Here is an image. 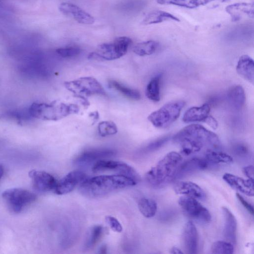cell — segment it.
Masks as SVG:
<instances>
[{"label":"cell","instance_id":"8992f818","mask_svg":"<svg viewBox=\"0 0 254 254\" xmlns=\"http://www.w3.org/2000/svg\"><path fill=\"white\" fill-rule=\"evenodd\" d=\"M65 88L74 96L84 101L88 105L87 98L93 95H106V93L102 85L94 77H82L77 79L65 82Z\"/></svg>","mask_w":254,"mask_h":254},{"label":"cell","instance_id":"836d02e7","mask_svg":"<svg viewBox=\"0 0 254 254\" xmlns=\"http://www.w3.org/2000/svg\"><path fill=\"white\" fill-rule=\"evenodd\" d=\"M170 136L166 135L158 138L146 146L141 151L143 152L148 153L154 151L164 145L169 139Z\"/></svg>","mask_w":254,"mask_h":254},{"label":"cell","instance_id":"d590c367","mask_svg":"<svg viewBox=\"0 0 254 254\" xmlns=\"http://www.w3.org/2000/svg\"><path fill=\"white\" fill-rule=\"evenodd\" d=\"M105 220L113 231L118 233L123 231L122 225L115 217L107 216L105 217Z\"/></svg>","mask_w":254,"mask_h":254},{"label":"cell","instance_id":"60d3db41","mask_svg":"<svg viewBox=\"0 0 254 254\" xmlns=\"http://www.w3.org/2000/svg\"><path fill=\"white\" fill-rule=\"evenodd\" d=\"M107 251V247L105 245H102L99 250V253L100 254H106Z\"/></svg>","mask_w":254,"mask_h":254},{"label":"cell","instance_id":"9c48e42d","mask_svg":"<svg viewBox=\"0 0 254 254\" xmlns=\"http://www.w3.org/2000/svg\"><path fill=\"white\" fill-rule=\"evenodd\" d=\"M92 170L94 173L113 172L117 174L129 177L137 183L140 180L139 174L133 168L121 161L100 160L93 164Z\"/></svg>","mask_w":254,"mask_h":254},{"label":"cell","instance_id":"5b68a950","mask_svg":"<svg viewBox=\"0 0 254 254\" xmlns=\"http://www.w3.org/2000/svg\"><path fill=\"white\" fill-rule=\"evenodd\" d=\"M131 39L126 36L116 38L110 43L99 45L96 50L88 55L89 59L102 61L114 60L124 56L127 52Z\"/></svg>","mask_w":254,"mask_h":254},{"label":"cell","instance_id":"52a82bcc","mask_svg":"<svg viewBox=\"0 0 254 254\" xmlns=\"http://www.w3.org/2000/svg\"><path fill=\"white\" fill-rule=\"evenodd\" d=\"M185 104L184 101L168 102L151 113L148 117V120L156 127H167L179 118Z\"/></svg>","mask_w":254,"mask_h":254},{"label":"cell","instance_id":"e0dca14e","mask_svg":"<svg viewBox=\"0 0 254 254\" xmlns=\"http://www.w3.org/2000/svg\"><path fill=\"white\" fill-rule=\"evenodd\" d=\"M173 189L177 194L199 200L206 198V195L203 190L197 184L190 181H178L174 184Z\"/></svg>","mask_w":254,"mask_h":254},{"label":"cell","instance_id":"ac0fdd59","mask_svg":"<svg viewBox=\"0 0 254 254\" xmlns=\"http://www.w3.org/2000/svg\"><path fill=\"white\" fill-rule=\"evenodd\" d=\"M225 10L233 21H237L243 17L253 18L254 17V5L253 3L239 2L227 6Z\"/></svg>","mask_w":254,"mask_h":254},{"label":"cell","instance_id":"f1b7e54d","mask_svg":"<svg viewBox=\"0 0 254 254\" xmlns=\"http://www.w3.org/2000/svg\"><path fill=\"white\" fill-rule=\"evenodd\" d=\"M104 232L103 227L101 225H94L89 230L85 241L84 247L86 249L93 248L100 240Z\"/></svg>","mask_w":254,"mask_h":254},{"label":"cell","instance_id":"b9f144b4","mask_svg":"<svg viewBox=\"0 0 254 254\" xmlns=\"http://www.w3.org/2000/svg\"><path fill=\"white\" fill-rule=\"evenodd\" d=\"M3 173H4L3 168L1 165H0V179L2 177V176L3 175Z\"/></svg>","mask_w":254,"mask_h":254},{"label":"cell","instance_id":"484cf974","mask_svg":"<svg viewBox=\"0 0 254 254\" xmlns=\"http://www.w3.org/2000/svg\"><path fill=\"white\" fill-rule=\"evenodd\" d=\"M204 158L208 163L213 164H230L233 162L230 155L212 148L206 150Z\"/></svg>","mask_w":254,"mask_h":254},{"label":"cell","instance_id":"4fadbf2b","mask_svg":"<svg viewBox=\"0 0 254 254\" xmlns=\"http://www.w3.org/2000/svg\"><path fill=\"white\" fill-rule=\"evenodd\" d=\"M28 175L36 190L42 192L54 190L57 181L51 174L43 171L32 170Z\"/></svg>","mask_w":254,"mask_h":254},{"label":"cell","instance_id":"8d00e7d4","mask_svg":"<svg viewBox=\"0 0 254 254\" xmlns=\"http://www.w3.org/2000/svg\"><path fill=\"white\" fill-rule=\"evenodd\" d=\"M236 196L241 203L247 210V211L252 215H254V207L249 203L245 198L239 193H236Z\"/></svg>","mask_w":254,"mask_h":254},{"label":"cell","instance_id":"7c38bea8","mask_svg":"<svg viewBox=\"0 0 254 254\" xmlns=\"http://www.w3.org/2000/svg\"><path fill=\"white\" fill-rule=\"evenodd\" d=\"M86 178V174L81 171L70 172L60 181H57L54 191L59 195L69 193Z\"/></svg>","mask_w":254,"mask_h":254},{"label":"cell","instance_id":"4dcf8cb0","mask_svg":"<svg viewBox=\"0 0 254 254\" xmlns=\"http://www.w3.org/2000/svg\"><path fill=\"white\" fill-rule=\"evenodd\" d=\"M161 76L154 77L147 85L145 94L146 97L151 101L158 102L160 99V82Z\"/></svg>","mask_w":254,"mask_h":254},{"label":"cell","instance_id":"6da1fadb","mask_svg":"<svg viewBox=\"0 0 254 254\" xmlns=\"http://www.w3.org/2000/svg\"><path fill=\"white\" fill-rule=\"evenodd\" d=\"M173 140L180 145L181 153L185 156L197 153L204 147L217 149L220 145L217 134L197 124L185 127L174 136Z\"/></svg>","mask_w":254,"mask_h":254},{"label":"cell","instance_id":"ab89813d","mask_svg":"<svg viewBox=\"0 0 254 254\" xmlns=\"http://www.w3.org/2000/svg\"><path fill=\"white\" fill-rule=\"evenodd\" d=\"M170 252L173 254H182L184 253L180 249L176 247H172L171 249Z\"/></svg>","mask_w":254,"mask_h":254},{"label":"cell","instance_id":"4316f807","mask_svg":"<svg viewBox=\"0 0 254 254\" xmlns=\"http://www.w3.org/2000/svg\"><path fill=\"white\" fill-rule=\"evenodd\" d=\"M138 207L140 213L144 217L151 218L157 212V204L152 198L142 197L138 202Z\"/></svg>","mask_w":254,"mask_h":254},{"label":"cell","instance_id":"d4e9b609","mask_svg":"<svg viewBox=\"0 0 254 254\" xmlns=\"http://www.w3.org/2000/svg\"><path fill=\"white\" fill-rule=\"evenodd\" d=\"M166 21H180V19L175 15L162 10H156L149 13L144 18L142 23L144 25L157 24Z\"/></svg>","mask_w":254,"mask_h":254},{"label":"cell","instance_id":"f35d334b","mask_svg":"<svg viewBox=\"0 0 254 254\" xmlns=\"http://www.w3.org/2000/svg\"><path fill=\"white\" fill-rule=\"evenodd\" d=\"M213 129H215L218 127V123L214 118L209 115L204 121Z\"/></svg>","mask_w":254,"mask_h":254},{"label":"cell","instance_id":"9a60e30c","mask_svg":"<svg viewBox=\"0 0 254 254\" xmlns=\"http://www.w3.org/2000/svg\"><path fill=\"white\" fill-rule=\"evenodd\" d=\"M223 179L233 189L248 196H254V180H245L228 173L224 174Z\"/></svg>","mask_w":254,"mask_h":254},{"label":"cell","instance_id":"ffe728a7","mask_svg":"<svg viewBox=\"0 0 254 254\" xmlns=\"http://www.w3.org/2000/svg\"><path fill=\"white\" fill-rule=\"evenodd\" d=\"M236 70L242 77L254 84V63L251 57L246 55L241 56L237 63Z\"/></svg>","mask_w":254,"mask_h":254},{"label":"cell","instance_id":"8fae6325","mask_svg":"<svg viewBox=\"0 0 254 254\" xmlns=\"http://www.w3.org/2000/svg\"><path fill=\"white\" fill-rule=\"evenodd\" d=\"M116 150L107 148L90 149L79 154L74 159V163L78 166H86L115 156Z\"/></svg>","mask_w":254,"mask_h":254},{"label":"cell","instance_id":"74e56055","mask_svg":"<svg viewBox=\"0 0 254 254\" xmlns=\"http://www.w3.org/2000/svg\"><path fill=\"white\" fill-rule=\"evenodd\" d=\"M243 172L248 179L254 180V169L253 165H249L243 168Z\"/></svg>","mask_w":254,"mask_h":254},{"label":"cell","instance_id":"603a6c76","mask_svg":"<svg viewBox=\"0 0 254 254\" xmlns=\"http://www.w3.org/2000/svg\"><path fill=\"white\" fill-rule=\"evenodd\" d=\"M229 0H156L160 4H172L188 8H194L214 1L226 2Z\"/></svg>","mask_w":254,"mask_h":254},{"label":"cell","instance_id":"d6986e66","mask_svg":"<svg viewBox=\"0 0 254 254\" xmlns=\"http://www.w3.org/2000/svg\"><path fill=\"white\" fill-rule=\"evenodd\" d=\"M224 219V236L227 241L235 245L236 243L237 223L235 217L226 207H222Z\"/></svg>","mask_w":254,"mask_h":254},{"label":"cell","instance_id":"e575fe53","mask_svg":"<svg viewBox=\"0 0 254 254\" xmlns=\"http://www.w3.org/2000/svg\"><path fill=\"white\" fill-rule=\"evenodd\" d=\"M56 52L63 58H72L79 55L81 50L79 47L71 46L57 49Z\"/></svg>","mask_w":254,"mask_h":254},{"label":"cell","instance_id":"ba28073f","mask_svg":"<svg viewBox=\"0 0 254 254\" xmlns=\"http://www.w3.org/2000/svg\"><path fill=\"white\" fill-rule=\"evenodd\" d=\"M9 208L14 212L19 213L27 205L34 201L36 195L22 188H11L5 190L1 194Z\"/></svg>","mask_w":254,"mask_h":254},{"label":"cell","instance_id":"7a4b0ae2","mask_svg":"<svg viewBox=\"0 0 254 254\" xmlns=\"http://www.w3.org/2000/svg\"><path fill=\"white\" fill-rule=\"evenodd\" d=\"M137 183L133 179L123 175H101L87 178L79 185V190L87 197L99 198Z\"/></svg>","mask_w":254,"mask_h":254},{"label":"cell","instance_id":"2e32d148","mask_svg":"<svg viewBox=\"0 0 254 254\" xmlns=\"http://www.w3.org/2000/svg\"><path fill=\"white\" fill-rule=\"evenodd\" d=\"M183 243L186 252L190 254H196L198 249V237L196 228L193 222L188 221L183 233Z\"/></svg>","mask_w":254,"mask_h":254},{"label":"cell","instance_id":"30bf717a","mask_svg":"<svg viewBox=\"0 0 254 254\" xmlns=\"http://www.w3.org/2000/svg\"><path fill=\"white\" fill-rule=\"evenodd\" d=\"M178 203L185 213L191 218L205 223L211 221L209 211L197 199L183 195L180 197Z\"/></svg>","mask_w":254,"mask_h":254},{"label":"cell","instance_id":"83f0119b","mask_svg":"<svg viewBox=\"0 0 254 254\" xmlns=\"http://www.w3.org/2000/svg\"><path fill=\"white\" fill-rule=\"evenodd\" d=\"M109 85L110 87L131 100H138L141 98L140 92L138 90L127 87L118 81L110 80Z\"/></svg>","mask_w":254,"mask_h":254},{"label":"cell","instance_id":"44dd1931","mask_svg":"<svg viewBox=\"0 0 254 254\" xmlns=\"http://www.w3.org/2000/svg\"><path fill=\"white\" fill-rule=\"evenodd\" d=\"M210 107L208 104L205 103L199 107H192L186 111L182 120L186 123L195 122H204L209 115Z\"/></svg>","mask_w":254,"mask_h":254},{"label":"cell","instance_id":"cb8c5ba5","mask_svg":"<svg viewBox=\"0 0 254 254\" xmlns=\"http://www.w3.org/2000/svg\"><path fill=\"white\" fill-rule=\"evenodd\" d=\"M228 100L230 105L236 110L241 109L246 100L244 88L241 85H236L230 88L228 93Z\"/></svg>","mask_w":254,"mask_h":254},{"label":"cell","instance_id":"1f68e13d","mask_svg":"<svg viewBox=\"0 0 254 254\" xmlns=\"http://www.w3.org/2000/svg\"><path fill=\"white\" fill-rule=\"evenodd\" d=\"M234 245L228 241H218L212 245L211 251L212 254H230L234 253Z\"/></svg>","mask_w":254,"mask_h":254},{"label":"cell","instance_id":"f546056e","mask_svg":"<svg viewBox=\"0 0 254 254\" xmlns=\"http://www.w3.org/2000/svg\"><path fill=\"white\" fill-rule=\"evenodd\" d=\"M159 44L155 41L149 40L137 44L133 48V52L139 56L150 55L157 49Z\"/></svg>","mask_w":254,"mask_h":254},{"label":"cell","instance_id":"277c9868","mask_svg":"<svg viewBox=\"0 0 254 254\" xmlns=\"http://www.w3.org/2000/svg\"><path fill=\"white\" fill-rule=\"evenodd\" d=\"M79 110L76 105L53 101L50 103H33L29 108L28 113L31 117L38 119L57 121L77 113Z\"/></svg>","mask_w":254,"mask_h":254},{"label":"cell","instance_id":"5bb4252c","mask_svg":"<svg viewBox=\"0 0 254 254\" xmlns=\"http://www.w3.org/2000/svg\"><path fill=\"white\" fill-rule=\"evenodd\" d=\"M61 12L65 15L71 16L78 23L83 24H92L94 23V18L78 6L69 2H63L60 6Z\"/></svg>","mask_w":254,"mask_h":254},{"label":"cell","instance_id":"3957f363","mask_svg":"<svg viewBox=\"0 0 254 254\" xmlns=\"http://www.w3.org/2000/svg\"><path fill=\"white\" fill-rule=\"evenodd\" d=\"M182 163V156L179 153H168L146 173V182L154 188L167 185L177 178Z\"/></svg>","mask_w":254,"mask_h":254},{"label":"cell","instance_id":"d6a6232c","mask_svg":"<svg viewBox=\"0 0 254 254\" xmlns=\"http://www.w3.org/2000/svg\"><path fill=\"white\" fill-rule=\"evenodd\" d=\"M98 130L101 136L105 137L117 133L118 128L116 125L112 121H103L99 123Z\"/></svg>","mask_w":254,"mask_h":254},{"label":"cell","instance_id":"7402d4cb","mask_svg":"<svg viewBox=\"0 0 254 254\" xmlns=\"http://www.w3.org/2000/svg\"><path fill=\"white\" fill-rule=\"evenodd\" d=\"M208 163L205 158H192L182 163L177 177L186 175L196 171L204 170L207 168Z\"/></svg>","mask_w":254,"mask_h":254}]
</instances>
